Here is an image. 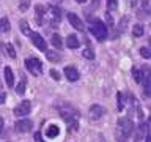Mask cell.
I'll list each match as a JSON object with an SVG mask.
<instances>
[{
  "label": "cell",
  "mask_w": 151,
  "mask_h": 142,
  "mask_svg": "<svg viewBox=\"0 0 151 142\" xmlns=\"http://www.w3.org/2000/svg\"><path fill=\"white\" fill-rule=\"evenodd\" d=\"M140 55L143 59H150V49L148 47H140Z\"/></svg>",
  "instance_id": "29"
},
{
  "label": "cell",
  "mask_w": 151,
  "mask_h": 142,
  "mask_svg": "<svg viewBox=\"0 0 151 142\" xmlns=\"http://www.w3.org/2000/svg\"><path fill=\"white\" fill-rule=\"evenodd\" d=\"M9 28H11V25H9L8 17H0V30L2 32H9Z\"/></svg>",
  "instance_id": "23"
},
{
  "label": "cell",
  "mask_w": 151,
  "mask_h": 142,
  "mask_svg": "<svg viewBox=\"0 0 151 142\" xmlns=\"http://www.w3.org/2000/svg\"><path fill=\"white\" fill-rule=\"evenodd\" d=\"M58 112H60L61 118H63V120L69 125L71 130H77V128H79V123H77L79 111L73 106V104H69V103L61 104V106H58Z\"/></svg>",
  "instance_id": "1"
},
{
  "label": "cell",
  "mask_w": 151,
  "mask_h": 142,
  "mask_svg": "<svg viewBox=\"0 0 151 142\" xmlns=\"http://www.w3.org/2000/svg\"><path fill=\"white\" fill-rule=\"evenodd\" d=\"M50 78H54V80H60V74H58V71L50 70Z\"/></svg>",
  "instance_id": "31"
},
{
  "label": "cell",
  "mask_w": 151,
  "mask_h": 142,
  "mask_svg": "<svg viewBox=\"0 0 151 142\" xmlns=\"http://www.w3.org/2000/svg\"><path fill=\"white\" fill-rule=\"evenodd\" d=\"M50 41H52V44H54L57 49H61L63 47V40H61V36L58 35V33H54L50 38Z\"/></svg>",
  "instance_id": "18"
},
{
  "label": "cell",
  "mask_w": 151,
  "mask_h": 142,
  "mask_svg": "<svg viewBox=\"0 0 151 142\" xmlns=\"http://www.w3.org/2000/svg\"><path fill=\"white\" fill-rule=\"evenodd\" d=\"M66 46L69 47V49H77V47L80 46V41L77 35H69L68 38H66Z\"/></svg>",
  "instance_id": "13"
},
{
  "label": "cell",
  "mask_w": 151,
  "mask_h": 142,
  "mask_svg": "<svg viewBox=\"0 0 151 142\" xmlns=\"http://www.w3.org/2000/svg\"><path fill=\"white\" fill-rule=\"evenodd\" d=\"M118 7V0H107V9L109 11H113Z\"/></svg>",
  "instance_id": "27"
},
{
  "label": "cell",
  "mask_w": 151,
  "mask_h": 142,
  "mask_svg": "<svg viewBox=\"0 0 151 142\" xmlns=\"http://www.w3.org/2000/svg\"><path fill=\"white\" fill-rule=\"evenodd\" d=\"M90 32H91V35H94V38L99 41H104L109 36V28L102 21H94L91 25H90Z\"/></svg>",
  "instance_id": "3"
},
{
  "label": "cell",
  "mask_w": 151,
  "mask_h": 142,
  "mask_svg": "<svg viewBox=\"0 0 151 142\" xmlns=\"http://www.w3.org/2000/svg\"><path fill=\"white\" fill-rule=\"evenodd\" d=\"M35 16H36V22L40 24H44V16H46V8L42 5H36L35 8Z\"/></svg>",
  "instance_id": "12"
},
{
  "label": "cell",
  "mask_w": 151,
  "mask_h": 142,
  "mask_svg": "<svg viewBox=\"0 0 151 142\" xmlns=\"http://www.w3.org/2000/svg\"><path fill=\"white\" fill-rule=\"evenodd\" d=\"M28 36H30V41L33 43V46H35V47H38L40 51H46V49H47V43L44 41V38H42V36L40 35V33H35V32H32Z\"/></svg>",
  "instance_id": "6"
},
{
  "label": "cell",
  "mask_w": 151,
  "mask_h": 142,
  "mask_svg": "<svg viewBox=\"0 0 151 142\" xmlns=\"http://www.w3.org/2000/svg\"><path fill=\"white\" fill-rule=\"evenodd\" d=\"M143 32H145V28H143V25H142V24H135V25L132 27V35L137 36V38L143 35Z\"/></svg>",
  "instance_id": "21"
},
{
  "label": "cell",
  "mask_w": 151,
  "mask_h": 142,
  "mask_svg": "<svg viewBox=\"0 0 151 142\" xmlns=\"http://www.w3.org/2000/svg\"><path fill=\"white\" fill-rule=\"evenodd\" d=\"M25 84H27V79H22L21 82L16 85V92H17L19 95H24V93H25Z\"/></svg>",
  "instance_id": "24"
},
{
  "label": "cell",
  "mask_w": 151,
  "mask_h": 142,
  "mask_svg": "<svg viewBox=\"0 0 151 142\" xmlns=\"http://www.w3.org/2000/svg\"><path fill=\"white\" fill-rule=\"evenodd\" d=\"M118 111H123L124 109V103H123V93H118Z\"/></svg>",
  "instance_id": "28"
},
{
  "label": "cell",
  "mask_w": 151,
  "mask_h": 142,
  "mask_svg": "<svg viewBox=\"0 0 151 142\" xmlns=\"http://www.w3.org/2000/svg\"><path fill=\"white\" fill-rule=\"evenodd\" d=\"M35 141H38V142H44V141H42V137H41L40 133H36V134H35Z\"/></svg>",
  "instance_id": "32"
},
{
  "label": "cell",
  "mask_w": 151,
  "mask_h": 142,
  "mask_svg": "<svg viewBox=\"0 0 151 142\" xmlns=\"http://www.w3.org/2000/svg\"><path fill=\"white\" fill-rule=\"evenodd\" d=\"M132 133H134V122L129 117H121L116 123V131H115L116 142H126Z\"/></svg>",
  "instance_id": "2"
},
{
  "label": "cell",
  "mask_w": 151,
  "mask_h": 142,
  "mask_svg": "<svg viewBox=\"0 0 151 142\" xmlns=\"http://www.w3.org/2000/svg\"><path fill=\"white\" fill-rule=\"evenodd\" d=\"M32 111V103L30 101H22L14 107V115L16 117H25L27 114H30Z\"/></svg>",
  "instance_id": "5"
},
{
  "label": "cell",
  "mask_w": 151,
  "mask_h": 142,
  "mask_svg": "<svg viewBox=\"0 0 151 142\" xmlns=\"http://www.w3.org/2000/svg\"><path fill=\"white\" fill-rule=\"evenodd\" d=\"M83 57H85V59L93 60V59H94V54H93V51H91V49H85V51H83Z\"/></svg>",
  "instance_id": "30"
},
{
  "label": "cell",
  "mask_w": 151,
  "mask_h": 142,
  "mask_svg": "<svg viewBox=\"0 0 151 142\" xmlns=\"http://www.w3.org/2000/svg\"><path fill=\"white\" fill-rule=\"evenodd\" d=\"M65 76L69 82H76L79 79V71L74 66H65Z\"/></svg>",
  "instance_id": "10"
},
{
  "label": "cell",
  "mask_w": 151,
  "mask_h": 142,
  "mask_svg": "<svg viewBox=\"0 0 151 142\" xmlns=\"http://www.w3.org/2000/svg\"><path fill=\"white\" fill-rule=\"evenodd\" d=\"M5 79H6V85L9 88L14 87V76H13V71L9 66H5Z\"/></svg>",
  "instance_id": "14"
},
{
  "label": "cell",
  "mask_w": 151,
  "mask_h": 142,
  "mask_svg": "<svg viewBox=\"0 0 151 142\" xmlns=\"http://www.w3.org/2000/svg\"><path fill=\"white\" fill-rule=\"evenodd\" d=\"M58 133H60L58 126H57V125H50V126H47V130H46V136L50 137V139H54V137L58 136Z\"/></svg>",
  "instance_id": "15"
},
{
  "label": "cell",
  "mask_w": 151,
  "mask_h": 142,
  "mask_svg": "<svg viewBox=\"0 0 151 142\" xmlns=\"http://www.w3.org/2000/svg\"><path fill=\"white\" fill-rule=\"evenodd\" d=\"M66 17H68L69 24H71V25H73L74 28H77V30H80V32L83 30V22L80 21V17L77 16V14H74V13H68V14H66Z\"/></svg>",
  "instance_id": "9"
},
{
  "label": "cell",
  "mask_w": 151,
  "mask_h": 142,
  "mask_svg": "<svg viewBox=\"0 0 151 142\" xmlns=\"http://www.w3.org/2000/svg\"><path fill=\"white\" fill-rule=\"evenodd\" d=\"M2 130H3V118L0 117V131H2Z\"/></svg>",
  "instance_id": "34"
},
{
  "label": "cell",
  "mask_w": 151,
  "mask_h": 142,
  "mask_svg": "<svg viewBox=\"0 0 151 142\" xmlns=\"http://www.w3.org/2000/svg\"><path fill=\"white\" fill-rule=\"evenodd\" d=\"M50 14H52V16H50V19H52L50 24H52V25H57V24L61 21V9L57 8V7H52L50 8Z\"/></svg>",
  "instance_id": "11"
},
{
  "label": "cell",
  "mask_w": 151,
  "mask_h": 142,
  "mask_svg": "<svg viewBox=\"0 0 151 142\" xmlns=\"http://www.w3.org/2000/svg\"><path fill=\"white\" fill-rule=\"evenodd\" d=\"M25 68L30 71L33 76H40L42 73V63L40 59H27L25 60Z\"/></svg>",
  "instance_id": "4"
},
{
  "label": "cell",
  "mask_w": 151,
  "mask_h": 142,
  "mask_svg": "<svg viewBox=\"0 0 151 142\" xmlns=\"http://www.w3.org/2000/svg\"><path fill=\"white\" fill-rule=\"evenodd\" d=\"M28 7H30V0H21V3H19V9H21L22 13H25Z\"/></svg>",
  "instance_id": "25"
},
{
  "label": "cell",
  "mask_w": 151,
  "mask_h": 142,
  "mask_svg": "<svg viewBox=\"0 0 151 142\" xmlns=\"http://www.w3.org/2000/svg\"><path fill=\"white\" fill-rule=\"evenodd\" d=\"M142 84H143L145 87V95L148 96L150 95V71L145 68V74H143V80H142Z\"/></svg>",
  "instance_id": "16"
},
{
  "label": "cell",
  "mask_w": 151,
  "mask_h": 142,
  "mask_svg": "<svg viewBox=\"0 0 151 142\" xmlns=\"http://www.w3.org/2000/svg\"><path fill=\"white\" fill-rule=\"evenodd\" d=\"M146 130H148V123L139 125V130H137V134H135V142H142V136L146 133Z\"/></svg>",
  "instance_id": "17"
},
{
  "label": "cell",
  "mask_w": 151,
  "mask_h": 142,
  "mask_svg": "<svg viewBox=\"0 0 151 142\" xmlns=\"http://www.w3.org/2000/svg\"><path fill=\"white\" fill-rule=\"evenodd\" d=\"M88 114H90V117H91L93 120H99V118L106 114V109H104L102 106H99V104H91Z\"/></svg>",
  "instance_id": "8"
},
{
  "label": "cell",
  "mask_w": 151,
  "mask_h": 142,
  "mask_svg": "<svg viewBox=\"0 0 151 142\" xmlns=\"http://www.w3.org/2000/svg\"><path fill=\"white\" fill-rule=\"evenodd\" d=\"M5 49H6L8 55L11 57V59H16V51H14V47L11 44H5Z\"/></svg>",
  "instance_id": "26"
},
{
  "label": "cell",
  "mask_w": 151,
  "mask_h": 142,
  "mask_svg": "<svg viewBox=\"0 0 151 142\" xmlns=\"http://www.w3.org/2000/svg\"><path fill=\"white\" fill-rule=\"evenodd\" d=\"M77 2H79V3H85L87 0H77Z\"/></svg>",
  "instance_id": "35"
},
{
  "label": "cell",
  "mask_w": 151,
  "mask_h": 142,
  "mask_svg": "<svg viewBox=\"0 0 151 142\" xmlns=\"http://www.w3.org/2000/svg\"><path fill=\"white\" fill-rule=\"evenodd\" d=\"M143 74H145V68L134 70V79H135L137 84H142V80H143Z\"/></svg>",
  "instance_id": "22"
},
{
  "label": "cell",
  "mask_w": 151,
  "mask_h": 142,
  "mask_svg": "<svg viewBox=\"0 0 151 142\" xmlns=\"http://www.w3.org/2000/svg\"><path fill=\"white\" fill-rule=\"evenodd\" d=\"M19 27H21V32L24 33V35H30V33H32L30 25H28V22L25 21V19H22V21L19 22Z\"/></svg>",
  "instance_id": "20"
},
{
  "label": "cell",
  "mask_w": 151,
  "mask_h": 142,
  "mask_svg": "<svg viewBox=\"0 0 151 142\" xmlns=\"http://www.w3.org/2000/svg\"><path fill=\"white\" fill-rule=\"evenodd\" d=\"M5 99H6V95H5V93H2V95H0V104H2V103L5 101Z\"/></svg>",
  "instance_id": "33"
},
{
  "label": "cell",
  "mask_w": 151,
  "mask_h": 142,
  "mask_svg": "<svg viewBox=\"0 0 151 142\" xmlns=\"http://www.w3.org/2000/svg\"><path fill=\"white\" fill-rule=\"evenodd\" d=\"M46 57H47V60H49V62H52V63H57V62H60V60H61V55H60V54H57V52H52V51L47 52Z\"/></svg>",
  "instance_id": "19"
},
{
  "label": "cell",
  "mask_w": 151,
  "mask_h": 142,
  "mask_svg": "<svg viewBox=\"0 0 151 142\" xmlns=\"http://www.w3.org/2000/svg\"><path fill=\"white\" fill-rule=\"evenodd\" d=\"M14 128H16L17 133H28L33 128V122L24 118V120H19V122L14 123Z\"/></svg>",
  "instance_id": "7"
}]
</instances>
